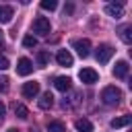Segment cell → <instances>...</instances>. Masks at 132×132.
Segmentation results:
<instances>
[{"label": "cell", "mask_w": 132, "mask_h": 132, "mask_svg": "<svg viewBox=\"0 0 132 132\" xmlns=\"http://www.w3.org/2000/svg\"><path fill=\"white\" fill-rule=\"evenodd\" d=\"M111 56H113V47L107 45V43H101V45L97 47V52H95V58H97L99 64H107V62L111 60Z\"/></svg>", "instance_id": "3957f363"}, {"label": "cell", "mask_w": 132, "mask_h": 132, "mask_svg": "<svg viewBox=\"0 0 132 132\" xmlns=\"http://www.w3.org/2000/svg\"><path fill=\"white\" fill-rule=\"evenodd\" d=\"M6 91H8V78L0 76V93H6Z\"/></svg>", "instance_id": "7402d4cb"}, {"label": "cell", "mask_w": 132, "mask_h": 132, "mask_svg": "<svg viewBox=\"0 0 132 132\" xmlns=\"http://www.w3.org/2000/svg\"><path fill=\"white\" fill-rule=\"evenodd\" d=\"M70 82H72V80H70L68 76H56V78H54V87H56L58 91H62V93L70 91V87H72Z\"/></svg>", "instance_id": "7c38bea8"}, {"label": "cell", "mask_w": 132, "mask_h": 132, "mask_svg": "<svg viewBox=\"0 0 132 132\" xmlns=\"http://www.w3.org/2000/svg\"><path fill=\"white\" fill-rule=\"evenodd\" d=\"M72 10H74V6H72V4H68V6H64V12H68V14H70Z\"/></svg>", "instance_id": "d4e9b609"}, {"label": "cell", "mask_w": 132, "mask_h": 132, "mask_svg": "<svg viewBox=\"0 0 132 132\" xmlns=\"http://www.w3.org/2000/svg\"><path fill=\"white\" fill-rule=\"evenodd\" d=\"M12 14H14V8L8 6V4H0V25H6L12 21Z\"/></svg>", "instance_id": "30bf717a"}, {"label": "cell", "mask_w": 132, "mask_h": 132, "mask_svg": "<svg viewBox=\"0 0 132 132\" xmlns=\"http://www.w3.org/2000/svg\"><path fill=\"white\" fill-rule=\"evenodd\" d=\"M78 78H80L85 85H95V82L99 80V74H97V70H93V68H82V70L78 72Z\"/></svg>", "instance_id": "5b68a950"}, {"label": "cell", "mask_w": 132, "mask_h": 132, "mask_svg": "<svg viewBox=\"0 0 132 132\" xmlns=\"http://www.w3.org/2000/svg\"><path fill=\"white\" fill-rule=\"evenodd\" d=\"M47 132H66V126H64V122H60V120H52V122L47 124Z\"/></svg>", "instance_id": "e0dca14e"}, {"label": "cell", "mask_w": 132, "mask_h": 132, "mask_svg": "<svg viewBox=\"0 0 132 132\" xmlns=\"http://www.w3.org/2000/svg\"><path fill=\"white\" fill-rule=\"evenodd\" d=\"M41 8H43V10H56V8H58V2H56V0H43V2H41Z\"/></svg>", "instance_id": "d6986e66"}, {"label": "cell", "mask_w": 132, "mask_h": 132, "mask_svg": "<svg viewBox=\"0 0 132 132\" xmlns=\"http://www.w3.org/2000/svg\"><path fill=\"white\" fill-rule=\"evenodd\" d=\"M128 70H130L128 62H126V60H120V62H116V66H113V76H116V78H126V76H128Z\"/></svg>", "instance_id": "9c48e42d"}, {"label": "cell", "mask_w": 132, "mask_h": 132, "mask_svg": "<svg viewBox=\"0 0 132 132\" xmlns=\"http://www.w3.org/2000/svg\"><path fill=\"white\" fill-rule=\"evenodd\" d=\"M4 116H6V107H4V103L0 99V120H4Z\"/></svg>", "instance_id": "cb8c5ba5"}, {"label": "cell", "mask_w": 132, "mask_h": 132, "mask_svg": "<svg viewBox=\"0 0 132 132\" xmlns=\"http://www.w3.org/2000/svg\"><path fill=\"white\" fill-rule=\"evenodd\" d=\"M105 12L111 16V19H122L124 16V4L122 2H111L105 6Z\"/></svg>", "instance_id": "52a82bcc"}, {"label": "cell", "mask_w": 132, "mask_h": 132, "mask_svg": "<svg viewBox=\"0 0 132 132\" xmlns=\"http://www.w3.org/2000/svg\"><path fill=\"white\" fill-rule=\"evenodd\" d=\"M120 99H122V91H120L116 85H109V87H105V89L101 91V101H103L105 105H118Z\"/></svg>", "instance_id": "6da1fadb"}, {"label": "cell", "mask_w": 132, "mask_h": 132, "mask_svg": "<svg viewBox=\"0 0 132 132\" xmlns=\"http://www.w3.org/2000/svg\"><path fill=\"white\" fill-rule=\"evenodd\" d=\"M37 62H39V66H45V64H47V62H50V54H47V52H43V50H41V52H39V54H37Z\"/></svg>", "instance_id": "ffe728a7"}, {"label": "cell", "mask_w": 132, "mask_h": 132, "mask_svg": "<svg viewBox=\"0 0 132 132\" xmlns=\"http://www.w3.org/2000/svg\"><path fill=\"white\" fill-rule=\"evenodd\" d=\"M23 45H25V47H35V45H37V39H35L33 35H25Z\"/></svg>", "instance_id": "44dd1931"}, {"label": "cell", "mask_w": 132, "mask_h": 132, "mask_svg": "<svg viewBox=\"0 0 132 132\" xmlns=\"http://www.w3.org/2000/svg\"><path fill=\"white\" fill-rule=\"evenodd\" d=\"M37 105H39V109H50V107L54 105V95H52L50 91H45V93H43V95L39 97Z\"/></svg>", "instance_id": "4fadbf2b"}, {"label": "cell", "mask_w": 132, "mask_h": 132, "mask_svg": "<svg viewBox=\"0 0 132 132\" xmlns=\"http://www.w3.org/2000/svg\"><path fill=\"white\" fill-rule=\"evenodd\" d=\"M37 95H39V82L37 80H29L23 85V97L25 99H33Z\"/></svg>", "instance_id": "8992f818"}, {"label": "cell", "mask_w": 132, "mask_h": 132, "mask_svg": "<svg viewBox=\"0 0 132 132\" xmlns=\"http://www.w3.org/2000/svg\"><path fill=\"white\" fill-rule=\"evenodd\" d=\"M72 47L76 50V54H78L80 58H87V56L91 54V41H89V39H74V41H72Z\"/></svg>", "instance_id": "277c9868"}, {"label": "cell", "mask_w": 132, "mask_h": 132, "mask_svg": "<svg viewBox=\"0 0 132 132\" xmlns=\"http://www.w3.org/2000/svg\"><path fill=\"white\" fill-rule=\"evenodd\" d=\"M130 120H132L130 116H120V118H113V120L109 122V126L118 130V128H124V126H128V124H130Z\"/></svg>", "instance_id": "9a60e30c"}, {"label": "cell", "mask_w": 132, "mask_h": 132, "mask_svg": "<svg viewBox=\"0 0 132 132\" xmlns=\"http://www.w3.org/2000/svg\"><path fill=\"white\" fill-rule=\"evenodd\" d=\"M56 60H58L60 66H72V54H70L68 50H58Z\"/></svg>", "instance_id": "8fae6325"}, {"label": "cell", "mask_w": 132, "mask_h": 132, "mask_svg": "<svg viewBox=\"0 0 132 132\" xmlns=\"http://www.w3.org/2000/svg\"><path fill=\"white\" fill-rule=\"evenodd\" d=\"M74 126H76V130H78V132H93V124H91L89 120H85V118L76 120V122H74Z\"/></svg>", "instance_id": "2e32d148"}, {"label": "cell", "mask_w": 132, "mask_h": 132, "mask_svg": "<svg viewBox=\"0 0 132 132\" xmlns=\"http://www.w3.org/2000/svg\"><path fill=\"white\" fill-rule=\"evenodd\" d=\"M31 72H33V62H31L29 58H21L19 64H16V74L27 76V74H31Z\"/></svg>", "instance_id": "ba28073f"}, {"label": "cell", "mask_w": 132, "mask_h": 132, "mask_svg": "<svg viewBox=\"0 0 132 132\" xmlns=\"http://www.w3.org/2000/svg\"><path fill=\"white\" fill-rule=\"evenodd\" d=\"M12 111H14V116L21 118V120H27V118H29V109H27L23 103H12Z\"/></svg>", "instance_id": "5bb4252c"}, {"label": "cell", "mask_w": 132, "mask_h": 132, "mask_svg": "<svg viewBox=\"0 0 132 132\" xmlns=\"http://www.w3.org/2000/svg\"><path fill=\"white\" fill-rule=\"evenodd\" d=\"M10 66V62H8V58L6 56H0V70H6Z\"/></svg>", "instance_id": "603a6c76"}, {"label": "cell", "mask_w": 132, "mask_h": 132, "mask_svg": "<svg viewBox=\"0 0 132 132\" xmlns=\"http://www.w3.org/2000/svg\"><path fill=\"white\" fill-rule=\"evenodd\" d=\"M50 31H52V25H50V21L45 16H37L33 21V33L43 37V35H50Z\"/></svg>", "instance_id": "7a4b0ae2"}, {"label": "cell", "mask_w": 132, "mask_h": 132, "mask_svg": "<svg viewBox=\"0 0 132 132\" xmlns=\"http://www.w3.org/2000/svg\"><path fill=\"white\" fill-rule=\"evenodd\" d=\"M6 132H19V130H14V128H8V130H6Z\"/></svg>", "instance_id": "484cf974"}, {"label": "cell", "mask_w": 132, "mask_h": 132, "mask_svg": "<svg viewBox=\"0 0 132 132\" xmlns=\"http://www.w3.org/2000/svg\"><path fill=\"white\" fill-rule=\"evenodd\" d=\"M120 37H122V41H124V43H130V41H132V27H124Z\"/></svg>", "instance_id": "ac0fdd59"}]
</instances>
